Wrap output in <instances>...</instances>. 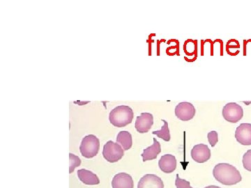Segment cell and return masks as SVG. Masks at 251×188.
Segmentation results:
<instances>
[{
	"label": "cell",
	"mask_w": 251,
	"mask_h": 188,
	"mask_svg": "<svg viewBox=\"0 0 251 188\" xmlns=\"http://www.w3.org/2000/svg\"><path fill=\"white\" fill-rule=\"evenodd\" d=\"M213 175L218 182L225 186H234L242 181V177L235 166L228 163H219L213 169Z\"/></svg>",
	"instance_id": "6da1fadb"
},
{
	"label": "cell",
	"mask_w": 251,
	"mask_h": 188,
	"mask_svg": "<svg viewBox=\"0 0 251 188\" xmlns=\"http://www.w3.org/2000/svg\"><path fill=\"white\" fill-rule=\"evenodd\" d=\"M133 111L127 105H120L110 112L109 120L110 123L117 128H124L133 121Z\"/></svg>",
	"instance_id": "7a4b0ae2"
},
{
	"label": "cell",
	"mask_w": 251,
	"mask_h": 188,
	"mask_svg": "<svg viewBox=\"0 0 251 188\" xmlns=\"http://www.w3.org/2000/svg\"><path fill=\"white\" fill-rule=\"evenodd\" d=\"M100 148V141L97 136L89 135L82 140L80 146L81 154L86 158H94L98 154Z\"/></svg>",
	"instance_id": "3957f363"
},
{
	"label": "cell",
	"mask_w": 251,
	"mask_h": 188,
	"mask_svg": "<svg viewBox=\"0 0 251 188\" xmlns=\"http://www.w3.org/2000/svg\"><path fill=\"white\" fill-rule=\"evenodd\" d=\"M124 149L119 143L108 141L103 146V156L110 163H117L123 158Z\"/></svg>",
	"instance_id": "277c9868"
},
{
	"label": "cell",
	"mask_w": 251,
	"mask_h": 188,
	"mask_svg": "<svg viewBox=\"0 0 251 188\" xmlns=\"http://www.w3.org/2000/svg\"><path fill=\"white\" fill-rule=\"evenodd\" d=\"M222 115L226 121L229 123H236L240 121L244 117V110L237 103H229L226 104L223 108Z\"/></svg>",
	"instance_id": "5b68a950"
},
{
	"label": "cell",
	"mask_w": 251,
	"mask_h": 188,
	"mask_svg": "<svg viewBox=\"0 0 251 188\" xmlns=\"http://www.w3.org/2000/svg\"><path fill=\"white\" fill-rule=\"evenodd\" d=\"M175 115L179 119L183 121H190L195 117L196 108L192 103L182 102L176 105L175 108Z\"/></svg>",
	"instance_id": "8992f818"
},
{
	"label": "cell",
	"mask_w": 251,
	"mask_h": 188,
	"mask_svg": "<svg viewBox=\"0 0 251 188\" xmlns=\"http://www.w3.org/2000/svg\"><path fill=\"white\" fill-rule=\"evenodd\" d=\"M193 161L198 163H204L211 158V150L207 145L200 143L193 146L191 152Z\"/></svg>",
	"instance_id": "52a82bcc"
},
{
	"label": "cell",
	"mask_w": 251,
	"mask_h": 188,
	"mask_svg": "<svg viewBox=\"0 0 251 188\" xmlns=\"http://www.w3.org/2000/svg\"><path fill=\"white\" fill-rule=\"evenodd\" d=\"M153 124V115L148 112H143L140 116L137 117L135 124V129L142 134L147 133L151 129Z\"/></svg>",
	"instance_id": "ba28073f"
},
{
	"label": "cell",
	"mask_w": 251,
	"mask_h": 188,
	"mask_svg": "<svg viewBox=\"0 0 251 188\" xmlns=\"http://www.w3.org/2000/svg\"><path fill=\"white\" fill-rule=\"evenodd\" d=\"M235 138L239 143L244 146L251 145V123H242L235 131Z\"/></svg>",
	"instance_id": "9c48e42d"
},
{
	"label": "cell",
	"mask_w": 251,
	"mask_h": 188,
	"mask_svg": "<svg viewBox=\"0 0 251 188\" xmlns=\"http://www.w3.org/2000/svg\"><path fill=\"white\" fill-rule=\"evenodd\" d=\"M138 188H164V184L156 175L146 174L140 179Z\"/></svg>",
	"instance_id": "30bf717a"
},
{
	"label": "cell",
	"mask_w": 251,
	"mask_h": 188,
	"mask_svg": "<svg viewBox=\"0 0 251 188\" xmlns=\"http://www.w3.org/2000/svg\"><path fill=\"white\" fill-rule=\"evenodd\" d=\"M112 188H133L134 184L132 176L126 173H119L112 181Z\"/></svg>",
	"instance_id": "8fae6325"
},
{
	"label": "cell",
	"mask_w": 251,
	"mask_h": 188,
	"mask_svg": "<svg viewBox=\"0 0 251 188\" xmlns=\"http://www.w3.org/2000/svg\"><path fill=\"white\" fill-rule=\"evenodd\" d=\"M176 164H177V162L176 158L171 154L163 155L158 161L160 169L166 174L173 173L176 169Z\"/></svg>",
	"instance_id": "7c38bea8"
},
{
	"label": "cell",
	"mask_w": 251,
	"mask_h": 188,
	"mask_svg": "<svg viewBox=\"0 0 251 188\" xmlns=\"http://www.w3.org/2000/svg\"><path fill=\"white\" fill-rule=\"evenodd\" d=\"M153 144L144 149L143 153H142L143 162L156 159L158 155L161 152V146L159 141H157L156 138H153Z\"/></svg>",
	"instance_id": "4fadbf2b"
},
{
	"label": "cell",
	"mask_w": 251,
	"mask_h": 188,
	"mask_svg": "<svg viewBox=\"0 0 251 188\" xmlns=\"http://www.w3.org/2000/svg\"><path fill=\"white\" fill-rule=\"evenodd\" d=\"M77 176L81 182L88 186H96L100 184V180L98 176L94 174L92 171L87 170V169H79L77 172Z\"/></svg>",
	"instance_id": "5bb4252c"
},
{
	"label": "cell",
	"mask_w": 251,
	"mask_h": 188,
	"mask_svg": "<svg viewBox=\"0 0 251 188\" xmlns=\"http://www.w3.org/2000/svg\"><path fill=\"white\" fill-rule=\"evenodd\" d=\"M117 143H120L124 151H128L132 147V135L128 131H120L117 137Z\"/></svg>",
	"instance_id": "9a60e30c"
},
{
	"label": "cell",
	"mask_w": 251,
	"mask_h": 188,
	"mask_svg": "<svg viewBox=\"0 0 251 188\" xmlns=\"http://www.w3.org/2000/svg\"><path fill=\"white\" fill-rule=\"evenodd\" d=\"M162 121H163L164 125L161 127V130L153 131L152 134L156 135L158 138H161L165 141H171V136L168 122L166 120H162Z\"/></svg>",
	"instance_id": "2e32d148"
},
{
	"label": "cell",
	"mask_w": 251,
	"mask_h": 188,
	"mask_svg": "<svg viewBox=\"0 0 251 188\" xmlns=\"http://www.w3.org/2000/svg\"><path fill=\"white\" fill-rule=\"evenodd\" d=\"M69 174H72L75 170V168L80 166L81 160L78 156H75L72 153H69Z\"/></svg>",
	"instance_id": "e0dca14e"
},
{
	"label": "cell",
	"mask_w": 251,
	"mask_h": 188,
	"mask_svg": "<svg viewBox=\"0 0 251 188\" xmlns=\"http://www.w3.org/2000/svg\"><path fill=\"white\" fill-rule=\"evenodd\" d=\"M243 165L244 169L251 171V149L248 150L243 156Z\"/></svg>",
	"instance_id": "ac0fdd59"
},
{
	"label": "cell",
	"mask_w": 251,
	"mask_h": 188,
	"mask_svg": "<svg viewBox=\"0 0 251 188\" xmlns=\"http://www.w3.org/2000/svg\"><path fill=\"white\" fill-rule=\"evenodd\" d=\"M175 186H176V188H193L190 185V182H188L186 180L181 179L179 174L176 175Z\"/></svg>",
	"instance_id": "d6986e66"
},
{
	"label": "cell",
	"mask_w": 251,
	"mask_h": 188,
	"mask_svg": "<svg viewBox=\"0 0 251 188\" xmlns=\"http://www.w3.org/2000/svg\"><path fill=\"white\" fill-rule=\"evenodd\" d=\"M207 138L208 141H209V143H210V145L212 147H214L216 146V143L219 141V135H218V133L216 131L209 132L207 134Z\"/></svg>",
	"instance_id": "ffe728a7"
},
{
	"label": "cell",
	"mask_w": 251,
	"mask_h": 188,
	"mask_svg": "<svg viewBox=\"0 0 251 188\" xmlns=\"http://www.w3.org/2000/svg\"><path fill=\"white\" fill-rule=\"evenodd\" d=\"M204 188H221L219 187V186H206V187Z\"/></svg>",
	"instance_id": "44dd1931"
}]
</instances>
